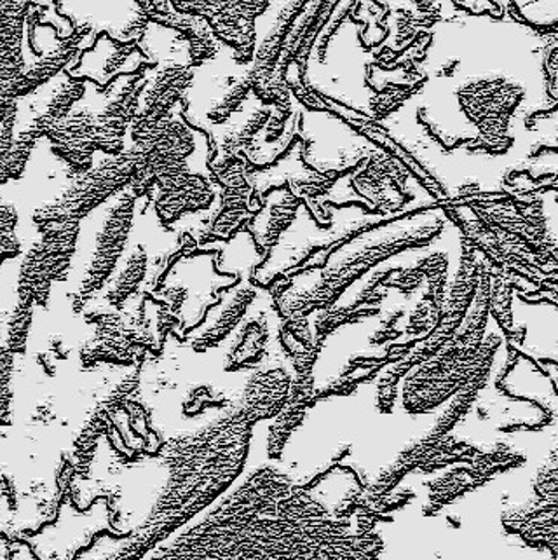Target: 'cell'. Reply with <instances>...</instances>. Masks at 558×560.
<instances>
[{
  "label": "cell",
  "mask_w": 558,
  "mask_h": 560,
  "mask_svg": "<svg viewBox=\"0 0 558 560\" xmlns=\"http://www.w3.org/2000/svg\"><path fill=\"white\" fill-rule=\"evenodd\" d=\"M310 492L272 466L255 471L207 518L158 557L176 559H365L383 541L374 530L351 533Z\"/></svg>",
  "instance_id": "1"
},
{
  "label": "cell",
  "mask_w": 558,
  "mask_h": 560,
  "mask_svg": "<svg viewBox=\"0 0 558 560\" xmlns=\"http://www.w3.org/2000/svg\"><path fill=\"white\" fill-rule=\"evenodd\" d=\"M254 422L241 407L208 427L167 440L161 463L170 471L151 515L114 557L146 556L236 480L248 457Z\"/></svg>",
  "instance_id": "2"
},
{
  "label": "cell",
  "mask_w": 558,
  "mask_h": 560,
  "mask_svg": "<svg viewBox=\"0 0 558 560\" xmlns=\"http://www.w3.org/2000/svg\"><path fill=\"white\" fill-rule=\"evenodd\" d=\"M486 328V307L478 301L466 319L439 353L414 366L405 381L404 407L412 415H425L454 397L472 377Z\"/></svg>",
  "instance_id": "3"
},
{
  "label": "cell",
  "mask_w": 558,
  "mask_h": 560,
  "mask_svg": "<svg viewBox=\"0 0 558 560\" xmlns=\"http://www.w3.org/2000/svg\"><path fill=\"white\" fill-rule=\"evenodd\" d=\"M138 172L140 158L133 147L126 145L120 154L105 155L88 172L70 173L69 186L55 201L37 208L32 220L39 231L58 222L84 220L120 190L128 189Z\"/></svg>",
  "instance_id": "4"
},
{
  "label": "cell",
  "mask_w": 558,
  "mask_h": 560,
  "mask_svg": "<svg viewBox=\"0 0 558 560\" xmlns=\"http://www.w3.org/2000/svg\"><path fill=\"white\" fill-rule=\"evenodd\" d=\"M137 199L131 187H128L105 203L104 220L96 231L90 262L82 275L78 290L73 293V313H82L86 310L88 304L96 298V293L105 289V284L116 272L133 229Z\"/></svg>",
  "instance_id": "5"
},
{
  "label": "cell",
  "mask_w": 558,
  "mask_h": 560,
  "mask_svg": "<svg viewBox=\"0 0 558 560\" xmlns=\"http://www.w3.org/2000/svg\"><path fill=\"white\" fill-rule=\"evenodd\" d=\"M82 220L58 222L40 229V240L23 257L18 275V299L46 307L53 283L67 280L78 250Z\"/></svg>",
  "instance_id": "6"
},
{
  "label": "cell",
  "mask_w": 558,
  "mask_h": 560,
  "mask_svg": "<svg viewBox=\"0 0 558 560\" xmlns=\"http://www.w3.org/2000/svg\"><path fill=\"white\" fill-rule=\"evenodd\" d=\"M252 90V69L245 66H237L234 72L220 69L217 52L216 57L196 67L193 86L184 100L185 119L202 131L210 126L222 125L245 105Z\"/></svg>",
  "instance_id": "7"
},
{
  "label": "cell",
  "mask_w": 558,
  "mask_h": 560,
  "mask_svg": "<svg viewBox=\"0 0 558 560\" xmlns=\"http://www.w3.org/2000/svg\"><path fill=\"white\" fill-rule=\"evenodd\" d=\"M196 67L178 61H161L155 67H147L146 86L128 133H137L154 125L182 104L193 86Z\"/></svg>",
  "instance_id": "8"
},
{
  "label": "cell",
  "mask_w": 558,
  "mask_h": 560,
  "mask_svg": "<svg viewBox=\"0 0 558 560\" xmlns=\"http://www.w3.org/2000/svg\"><path fill=\"white\" fill-rule=\"evenodd\" d=\"M219 192V184L201 172L185 173L164 186L154 187L149 198L154 203L161 224L172 225L182 217L210 210Z\"/></svg>",
  "instance_id": "9"
},
{
  "label": "cell",
  "mask_w": 558,
  "mask_h": 560,
  "mask_svg": "<svg viewBox=\"0 0 558 560\" xmlns=\"http://www.w3.org/2000/svg\"><path fill=\"white\" fill-rule=\"evenodd\" d=\"M147 67H151V60L143 55L142 48H137L135 44L120 46L104 35L96 40L91 51L82 55L78 67H70L67 70L73 78L95 82L100 88H107L120 75L138 73V70L142 72Z\"/></svg>",
  "instance_id": "10"
},
{
  "label": "cell",
  "mask_w": 558,
  "mask_h": 560,
  "mask_svg": "<svg viewBox=\"0 0 558 560\" xmlns=\"http://www.w3.org/2000/svg\"><path fill=\"white\" fill-rule=\"evenodd\" d=\"M511 462H513V454L510 451L496 448L490 453L477 454L469 459V466H457L454 470L446 471L440 479L426 482V486L430 488V498H428L425 510L426 515H434L455 498L486 483L487 480L492 479V475L499 471V468L513 465Z\"/></svg>",
  "instance_id": "11"
},
{
  "label": "cell",
  "mask_w": 558,
  "mask_h": 560,
  "mask_svg": "<svg viewBox=\"0 0 558 560\" xmlns=\"http://www.w3.org/2000/svg\"><path fill=\"white\" fill-rule=\"evenodd\" d=\"M138 381H140L138 372H133L120 381L116 389L111 392L104 401H100L86 427L82 428L78 439L73 442L72 462L75 465V471L82 479H86L90 474L91 462L95 457L100 436L104 435L114 415L128 400L129 395L137 389Z\"/></svg>",
  "instance_id": "12"
},
{
  "label": "cell",
  "mask_w": 558,
  "mask_h": 560,
  "mask_svg": "<svg viewBox=\"0 0 558 560\" xmlns=\"http://www.w3.org/2000/svg\"><path fill=\"white\" fill-rule=\"evenodd\" d=\"M292 375L283 366H267L255 372L246 384L241 409L249 421H267L281 412L290 397Z\"/></svg>",
  "instance_id": "13"
},
{
  "label": "cell",
  "mask_w": 558,
  "mask_h": 560,
  "mask_svg": "<svg viewBox=\"0 0 558 560\" xmlns=\"http://www.w3.org/2000/svg\"><path fill=\"white\" fill-rule=\"evenodd\" d=\"M314 404V377L313 372L299 374L295 372L292 381L290 397L283 409L275 418V422L269 430V440H267V453L271 459H279L283 454L284 445L288 439L293 435V431L301 427L304 421L305 412Z\"/></svg>",
  "instance_id": "14"
},
{
  "label": "cell",
  "mask_w": 558,
  "mask_h": 560,
  "mask_svg": "<svg viewBox=\"0 0 558 560\" xmlns=\"http://www.w3.org/2000/svg\"><path fill=\"white\" fill-rule=\"evenodd\" d=\"M299 207H301V198H297L292 190L288 189L278 190L269 207H266L264 201L263 210L258 211L248 224L260 254H267L278 245L284 231L295 219Z\"/></svg>",
  "instance_id": "15"
},
{
  "label": "cell",
  "mask_w": 558,
  "mask_h": 560,
  "mask_svg": "<svg viewBox=\"0 0 558 560\" xmlns=\"http://www.w3.org/2000/svg\"><path fill=\"white\" fill-rule=\"evenodd\" d=\"M255 298H257V290L254 284H243L234 290L229 301L223 304L219 318L198 339H194L193 350L196 353H205L220 345L241 324L246 311L254 304Z\"/></svg>",
  "instance_id": "16"
},
{
  "label": "cell",
  "mask_w": 558,
  "mask_h": 560,
  "mask_svg": "<svg viewBox=\"0 0 558 560\" xmlns=\"http://www.w3.org/2000/svg\"><path fill=\"white\" fill-rule=\"evenodd\" d=\"M149 278V257L142 245L135 246L126 257L123 268L114 280L105 284L104 299L107 306L123 310L126 302L133 298L140 284Z\"/></svg>",
  "instance_id": "17"
},
{
  "label": "cell",
  "mask_w": 558,
  "mask_h": 560,
  "mask_svg": "<svg viewBox=\"0 0 558 560\" xmlns=\"http://www.w3.org/2000/svg\"><path fill=\"white\" fill-rule=\"evenodd\" d=\"M34 302L18 299L11 318L8 324V346L11 353L25 354L26 341H28V332H31L32 316H34Z\"/></svg>",
  "instance_id": "18"
},
{
  "label": "cell",
  "mask_w": 558,
  "mask_h": 560,
  "mask_svg": "<svg viewBox=\"0 0 558 560\" xmlns=\"http://www.w3.org/2000/svg\"><path fill=\"white\" fill-rule=\"evenodd\" d=\"M519 13L534 25L558 23V0H515Z\"/></svg>",
  "instance_id": "19"
},
{
  "label": "cell",
  "mask_w": 558,
  "mask_h": 560,
  "mask_svg": "<svg viewBox=\"0 0 558 560\" xmlns=\"http://www.w3.org/2000/svg\"><path fill=\"white\" fill-rule=\"evenodd\" d=\"M536 494L537 500L558 504V448L537 471Z\"/></svg>",
  "instance_id": "20"
},
{
  "label": "cell",
  "mask_w": 558,
  "mask_h": 560,
  "mask_svg": "<svg viewBox=\"0 0 558 560\" xmlns=\"http://www.w3.org/2000/svg\"><path fill=\"white\" fill-rule=\"evenodd\" d=\"M0 234L16 233L18 211L13 205L2 203L0 208Z\"/></svg>",
  "instance_id": "21"
}]
</instances>
